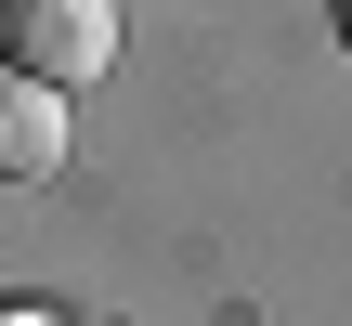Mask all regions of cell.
I'll list each match as a JSON object with an SVG mask.
<instances>
[{"mask_svg": "<svg viewBox=\"0 0 352 326\" xmlns=\"http://www.w3.org/2000/svg\"><path fill=\"white\" fill-rule=\"evenodd\" d=\"M0 65L52 78V91L104 78L118 65V0H0Z\"/></svg>", "mask_w": 352, "mask_h": 326, "instance_id": "obj_1", "label": "cell"}, {"mask_svg": "<svg viewBox=\"0 0 352 326\" xmlns=\"http://www.w3.org/2000/svg\"><path fill=\"white\" fill-rule=\"evenodd\" d=\"M52 157H65V91H52V78H0V170L39 183Z\"/></svg>", "mask_w": 352, "mask_h": 326, "instance_id": "obj_2", "label": "cell"}, {"mask_svg": "<svg viewBox=\"0 0 352 326\" xmlns=\"http://www.w3.org/2000/svg\"><path fill=\"white\" fill-rule=\"evenodd\" d=\"M340 39H352V0H340Z\"/></svg>", "mask_w": 352, "mask_h": 326, "instance_id": "obj_4", "label": "cell"}, {"mask_svg": "<svg viewBox=\"0 0 352 326\" xmlns=\"http://www.w3.org/2000/svg\"><path fill=\"white\" fill-rule=\"evenodd\" d=\"M0 326H65V314H52V301H0Z\"/></svg>", "mask_w": 352, "mask_h": 326, "instance_id": "obj_3", "label": "cell"}]
</instances>
